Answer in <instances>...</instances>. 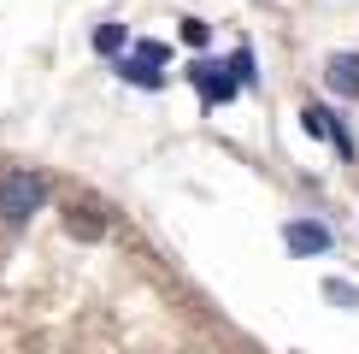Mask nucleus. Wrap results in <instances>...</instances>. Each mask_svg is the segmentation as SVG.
<instances>
[{"label":"nucleus","mask_w":359,"mask_h":354,"mask_svg":"<svg viewBox=\"0 0 359 354\" xmlns=\"http://www.w3.org/2000/svg\"><path fill=\"white\" fill-rule=\"evenodd\" d=\"M41 201H48V183H41L36 171L0 177V218H6V225H29V218L41 213Z\"/></svg>","instance_id":"nucleus-1"},{"label":"nucleus","mask_w":359,"mask_h":354,"mask_svg":"<svg viewBox=\"0 0 359 354\" xmlns=\"http://www.w3.org/2000/svg\"><path fill=\"white\" fill-rule=\"evenodd\" d=\"M189 83L201 88V95L212 100V107H224V100H236V83H230V71H224V65H212V59H194Z\"/></svg>","instance_id":"nucleus-2"},{"label":"nucleus","mask_w":359,"mask_h":354,"mask_svg":"<svg viewBox=\"0 0 359 354\" xmlns=\"http://www.w3.org/2000/svg\"><path fill=\"white\" fill-rule=\"evenodd\" d=\"M301 124L312 130V136H324V142H330V148H336L341 159H353V136L341 130V118H330L324 107H306V112H301Z\"/></svg>","instance_id":"nucleus-3"},{"label":"nucleus","mask_w":359,"mask_h":354,"mask_svg":"<svg viewBox=\"0 0 359 354\" xmlns=\"http://www.w3.org/2000/svg\"><path fill=\"white\" fill-rule=\"evenodd\" d=\"M283 242H289V254H324V248H330V230H324L318 218H294V225L283 230Z\"/></svg>","instance_id":"nucleus-4"},{"label":"nucleus","mask_w":359,"mask_h":354,"mask_svg":"<svg viewBox=\"0 0 359 354\" xmlns=\"http://www.w3.org/2000/svg\"><path fill=\"white\" fill-rule=\"evenodd\" d=\"M324 83H330L336 95L359 100V53H330V65H324Z\"/></svg>","instance_id":"nucleus-5"},{"label":"nucleus","mask_w":359,"mask_h":354,"mask_svg":"<svg viewBox=\"0 0 359 354\" xmlns=\"http://www.w3.org/2000/svg\"><path fill=\"white\" fill-rule=\"evenodd\" d=\"M118 71H124V83H136V88H159V83H165V71H154V65H142L136 53H130V59H124V65H118Z\"/></svg>","instance_id":"nucleus-6"},{"label":"nucleus","mask_w":359,"mask_h":354,"mask_svg":"<svg viewBox=\"0 0 359 354\" xmlns=\"http://www.w3.org/2000/svg\"><path fill=\"white\" fill-rule=\"evenodd\" d=\"M124 41H130V29H124V24H112V18H107V24H95V48H100V53H124Z\"/></svg>","instance_id":"nucleus-7"},{"label":"nucleus","mask_w":359,"mask_h":354,"mask_svg":"<svg viewBox=\"0 0 359 354\" xmlns=\"http://www.w3.org/2000/svg\"><path fill=\"white\" fill-rule=\"evenodd\" d=\"M224 71H230V83H236V88H242V83H248V88L259 83V71H253V53H248V48H236V53H230V65H224Z\"/></svg>","instance_id":"nucleus-8"},{"label":"nucleus","mask_w":359,"mask_h":354,"mask_svg":"<svg viewBox=\"0 0 359 354\" xmlns=\"http://www.w3.org/2000/svg\"><path fill=\"white\" fill-rule=\"evenodd\" d=\"M324 295H330L336 307H348V313H359V289H353V284H341V277H330V284H324Z\"/></svg>","instance_id":"nucleus-9"},{"label":"nucleus","mask_w":359,"mask_h":354,"mask_svg":"<svg viewBox=\"0 0 359 354\" xmlns=\"http://www.w3.org/2000/svg\"><path fill=\"white\" fill-rule=\"evenodd\" d=\"M183 41L206 53V41H212V24H206V18H183Z\"/></svg>","instance_id":"nucleus-10"},{"label":"nucleus","mask_w":359,"mask_h":354,"mask_svg":"<svg viewBox=\"0 0 359 354\" xmlns=\"http://www.w3.org/2000/svg\"><path fill=\"white\" fill-rule=\"evenodd\" d=\"M136 59H142V65H165V59H171V48H165V41H142V48H136Z\"/></svg>","instance_id":"nucleus-11"},{"label":"nucleus","mask_w":359,"mask_h":354,"mask_svg":"<svg viewBox=\"0 0 359 354\" xmlns=\"http://www.w3.org/2000/svg\"><path fill=\"white\" fill-rule=\"evenodd\" d=\"M71 230H77V236H100V225L88 213H71Z\"/></svg>","instance_id":"nucleus-12"}]
</instances>
